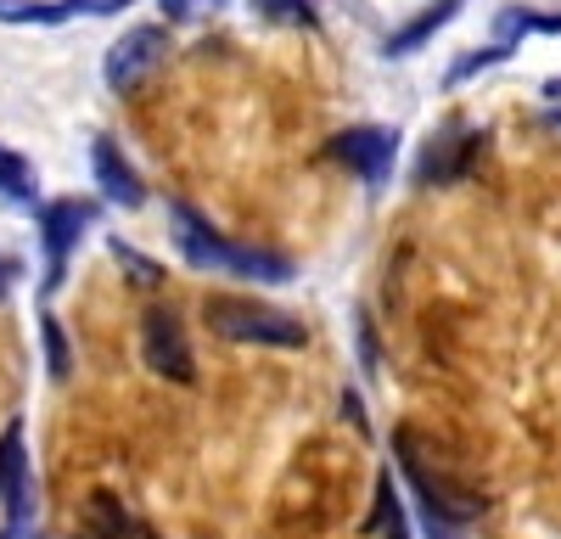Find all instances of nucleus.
Segmentation results:
<instances>
[{"label": "nucleus", "mask_w": 561, "mask_h": 539, "mask_svg": "<svg viewBox=\"0 0 561 539\" xmlns=\"http://www.w3.org/2000/svg\"><path fill=\"white\" fill-rule=\"evenodd\" d=\"M550 124H556V129H561V107H556V113H550Z\"/></svg>", "instance_id": "4be33fe9"}, {"label": "nucleus", "mask_w": 561, "mask_h": 539, "mask_svg": "<svg viewBox=\"0 0 561 539\" xmlns=\"http://www.w3.org/2000/svg\"><path fill=\"white\" fill-rule=\"evenodd\" d=\"M203 321L219 343H253V348H304L309 332L298 314L275 309V303H259V298H242V293H219L203 303Z\"/></svg>", "instance_id": "f03ea898"}, {"label": "nucleus", "mask_w": 561, "mask_h": 539, "mask_svg": "<svg viewBox=\"0 0 561 539\" xmlns=\"http://www.w3.org/2000/svg\"><path fill=\"white\" fill-rule=\"evenodd\" d=\"M90 174H96V186H102L107 203H118V208H140V203H147V186H140L135 163L118 152V141H107V135L90 141Z\"/></svg>", "instance_id": "6e6552de"}, {"label": "nucleus", "mask_w": 561, "mask_h": 539, "mask_svg": "<svg viewBox=\"0 0 561 539\" xmlns=\"http://www.w3.org/2000/svg\"><path fill=\"white\" fill-rule=\"evenodd\" d=\"M169 219H174V242H180V253L192 259L197 270H225V276H242V282H259V287H287V282H293V264L280 259V253L219 237L192 203H174Z\"/></svg>", "instance_id": "f257e3e1"}, {"label": "nucleus", "mask_w": 561, "mask_h": 539, "mask_svg": "<svg viewBox=\"0 0 561 539\" xmlns=\"http://www.w3.org/2000/svg\"><path fill=\"white\" fill-rule=\"evenodd\" d=\"M84 539H158L135 512H124L118 494H90L84 501Z\"/></svg>", "instance_id": "9d476101"}, {"label": "nucleus", "mask_w": 561, "mask_h": 539, "mask_svg": "<svg viewBox=\"0 0 561 539\" xmlns=\"http://www.w3.org/2000/svg\"><path fill=\"white\" fill-rule=\"evenodd\" d=\"M0 539H18V534H12V528H7V534H0Z\"/></svg>", "instance_id": "5701e85b"}, {"label": "nucleus", "mask_w": 561, "mask_h": 539, "mask_svg": "<svg viewBox=\"0 0 561 539\" xmlns=\"http://www.w3.org/2000/svg\"><path fill=\"white\" fill-rule=\"evenodd\" d=\"M34 506H39V501H34V472L23 467V472L12 478V489H7V528L23 534V528L34 523Z\"/></svg>", "instance_id": "ddd939ff"}, {"label": "nucleus", "mask_w": 561, "mask_h": 539, "mask_svg": "<svg viewBox=\"0 0 561 539\" xmlns=\"http://www.w3.org/2000/svg\"><path fill=\"white\" fill-rule=\"evenodd\" d=\"M370 534H388V539H410L404 534V506H399V489H393V472H382L377 478V512H370V523H365Z\"/></svg>", "instance_id": "f8f14e48"}, {"label": "nucleus", "mask_w": 561, "mask_h": 539, "mask_svg": "<svg viewBox=\"0 0 561 539\" xmlns=\"http://www.w3.org/2000/svg\"><path fill=\"white\" fill-rule=\"evenodd\" d=\"M332 152L337 163H348L365 186H382V180L393 174V163H399V129H382V124H354V129H343V135H332Z\"/></svg>", "instance_id": "39448f33"}, {"label": "nucleus", "mask_w": 561, "mask_h": 539, "mask_svg": "<svg viewBox=\"0 0 561 539\" xmlns=\"http://www.w3.org/2000/svg\"><path fill=\"white\" fill-rule=\"evenodd\" d=\"M107 248H113V259H118V264L129 270V276H135V282H158V276H163V270H158V264H147V259H140V253H135V248H129L124 237H113Z\"/></svg>", "instance_id": "6ab92c4d"}, {"label": "nucleus", "mask_w": 561, "mask_h": 539, "mask_svg": "<svg viewBox=\"0 0 561 539\" xmlns=\"http://www.w3.org/2000/svg\"><path fill=\"white\" fill-rule=\"evenodd\" d=\"M39 332H45V359H51V382H68L73 359H68V337L57 326V314H39Z\"/></svg>", "instance_id": "dca6fc26"}, {"label": "nucleus", "mask_w": 561, "mask_h": 539, "mask_svg": "<svg viewBox=\"0 0 561 539\" xmlns=\"http://www.w3.org/2000/svg\"><path fill=\"white\" fill-rule=\"evenodd\" d=\"M483 141L489 135L483 129H444V135H433V147L421 152V169H415V180L421 186H433V180H460L466 169H472V158L483 152Z\"/></svg>", "instance_id": "0eeeda50"}, {"label": "nucleus", "mask_w": 561, "mask_h": 539, "mask_svg": "<svg viewBox=\"0 0 561 539\" xmlns=\"http://www.w3.org/2000/svg\"><path fill=\"white\" fill-rule=\"evenodd\" d=\"M124 7H135V0H57L62 23H68V18H113V12H124Z\"/></svg>", "instance_id": "a211bd4d"}, {"label": "nucleus", "mask_w": 561, "mask_h": 539, "mask_svg": "<svg viewBox=\"0 0 561 539\" xmlns=\"http://www.w3.org/2000/svg\"><path fill=\"white\" fill-rule=\"evenodd\" d=\"M158 7H163V18H169V23H185V18H203V12H219L225 0H158Z\"/></svg>", "instance_id": "aec40b11"}, {"label": "nucleus", "mask_w": 561, "mask_h": 539, "mask_svg": "<svg viewBox=\"0 0 561 539\" xmlns=\"http://www.w3.org/2000/svg\"><path fill=\"white\" fill-rule=\"evenodd\" d=\"M140 348H147V366L169 382H197V359H192V343H185V326L174 309H147L140 321Z\"/></svg>", "instance_id": "423d86ee"}, {"label": "nucleus", "mask_w": 561, "mask_h": 539, "mask_svg": "<svg viewBox=\"0 0 561 539\" xmlns=\"http://www.w3.org/2000/svg\"><path fill=\"white\" fill-rule=\"evenodd\" d=\"M163 57H169V34L152 28V23H140V28H129L113 51L102 57V79H107V90L129 96V90H140V84L163 68Z\"/></svg>", "instance_id": "20e7f679"}, {"label": "nucleus", "mask_w": 561, "mask_h": 539, "mask_svg": "<svg viewBox=\"0 0 561 539\" xmlns=\"http://www.w3.org/2000/svg\"><path fill=\"white\" fill-rule=\"evenodd\" d=\"M28 467V456H23V422H12L7 433H0V501H7V489H12V478Z\"/></svg>", "instance_id": "4468645a"}, {"label": "nucleus", "mask_w": 561, "mask_h": 539, "mask_svg": "<svg viewBox=\"0 0 561 539\" xmlns=\"http://www.w3.org/2000/svg\"><path fill=\"white\" fill-rule=\"evenodd\" d=\"M90 219H96V203L84 197H51L34 208V225H39V242H45V293H57L62 276H68V259L79 248V237L90 231Z\"/></svg>", "instance_id": "7ed1b4c3"}, {"label": "nucleus", "mask_w": 561, "mask_h": 539, "mask_svg": "<svg viewBox=\"0 0 561 539\" xmlns=\"http://www.w3.org/2000/svg\"><path fill=\"white\" fill-rule=\"evenodd\" d=\"M253 12L270 23H293V28H314V0H253Z\"/></svg>", "instance_id": "2eb2a0df"}, {"label": "nucleus", "mask_w": 561, "mask_h": 539, "mask_svg": "<svg viewBox=\"0 0 561 539\" xmlns=\"http://www.w3.org/2000/svg\"><path fill=\"white\" fill-rule=\"evenodd\" d=\"M12 276H18V270H12L7 259H0V303H7V293H12Z\"/></svg>", "instance_id": "412c9836"}, {"label": "nucleus", "mask_w": 561, "mask_h": 539, "mask_svg": "<svg viewBox=\"0 0 561 539\" xmlns=\"http://www.w3.org/2000/svg\"><path fill=\"white\" fill-rule=\"evenodd\" d=\"M511 57V45H483V51H466L455 68H449V84H466L472 73H483V68H500Z\"/></svg>", "instance_id": "f3484780"}, {"label": "nucleus", "mask_w": 561, "mask_h": 539, "mask_svg": "<svg viewBox=\"0 0 561 539\" xmlns=\"http://www.w3.org/2000/svg\"><path fill=\"white\" fill-rule=\"evenodd\" d=\"M460 7L466 0H427V7H421L410 23H399L393 34H388V45H382V57H415L421 45H427L438 28H449L455 18H460Z\"/></svg>", "instance_id": "1a4fd4ad"}, {"label": "nucleus", "mask_w": 561, "mask_h": 539, "mask_svg": "<svg viewBox=\"0 0 561 539\" xmlns=\"http://www.w3.org/2000/svg\"><path fill=\"white\" fill-rule=\"evenodd\" d=\"M0 197L18 203V208H39V186H34V163L23 152H12L0 141Z\"/></svg>", "instance_id": "9b49d317"}]
</instances>
